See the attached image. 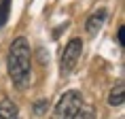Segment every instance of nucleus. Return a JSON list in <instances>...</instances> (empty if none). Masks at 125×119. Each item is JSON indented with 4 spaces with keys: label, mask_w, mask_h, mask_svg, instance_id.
I'll list each match as a JSON object with an SVG mask.
<instances>
[{
    "label": "nucleus",
    "mask_w": 125,
    "mask_h": 119,
    "mask_svg": "<svg viewBox=\"0 0 125 119\" xmlns=\"http://www.w3.org/2000/svg\"><path fill=\"white\" fill-rule=\"evenodd\" d=\"M19 117V108L13 100H2L0 102V119H17Z\"/></svg>",
    "instance_id": "nucleus-6"
},
{
    "label": "nucleus",
    "mask_w": 125,
    "mask_h": 119,
    "mask_svg": "<svg viewBox=\"0 0 125 119\" xmlns=\"http://www.w3.org/2000/svg\"><path fill=\"white\" fill-rule=\"evenodd\" d=\"M106 17H108V11H106V9H98L95 13H91L87 17V21H85V32L89 34V36H95V34L102 30Z\"/></svg>",
    "instance_id": "nucleus-4"
},
{
    "label": "nucleus",
    "mask_w": 125,
    "mask_h": 119,
    "mask_svg": "<svg viewBox=\"0 0 125 119\" xmlns=\"http://www.w3.org/2000/svg\"><path fill=\"white\" fill-rule=\"evenodd\" d=\"M7 64L13 85L17 89H26L32 81V51H30V43L23 36H17L11 43Z\"/></svg>",
    "instance_id": "nucleus-1"
},
{
    "label": "nucleus",
    "mask_w": 125,
    "mask_h": 119,
    "mask_svg": "<svg viewBox=\"0 0 125 119\" xmlns=\"http://www.w3.org/2000/svg\"><path fill=\"white\" fill-rule=\"evenodd\" d=\"M81 53H83V40L81 38H70V43L64 47L62 62H59V70H62L64 77L70 74L76 68V64H79V60H81Z\"/></svg>",
    "instance_id": "nucleus-3"
},
{
    "label": "nucleus",
    "mask_w": 125,
    "mask_h": 119,
    "mask_svg": "<svg viewBox=\"0 0 125 119\" xmlns=\"http://www.w3.org/2000/svg\"><path fill=\"white\" fill-rule=\"evenodd\" d=\"M81 106H83L81 94L76 89H70L57 100V104L51 113V119H76V115L81 113Z\"/></svg>",
    "instance_id": "nucleus-2"
},
{
    "label": "nucleus",
    "mask_w": 125,
    "mask_h": 119,
    "mask_svg": "<svg viewBox=\"0 0 125 119\" xmlns=\"http://www.w3.org/2000/svg\"><path fill=\"white\" fill-rule=\"evenodd\" d=\"M123 102H125V83L119 81L117 85L110 89V94H108V104L110 106H123Z\"/></svg>",
    "instance_id": "nucleus-5"
},
{
    "label": "nucleus",
    "mask_w": 125,
    "mask_h": 119,
    "mask_svg": "<svg viewBox=\"0 0 125 119\" xmlns=\"http://www.w3.org/2000/svg\"><path fill=\"white\" fill-rule=\"evenodd\" d=\"M123 38H125V28H123V26H119V30H117V43H119V47H123V45H125Z\"/></svg>",
    "instance_id": "nucleus-9"
},
{
    "label": "nucleus",
    "mask_w": 125,
    "mask_h": 119,
    "mask_svg": "<svg viewBox=\"0 0 125 119\" xmlns=\"http://www.w3.org/2000/svg\"><path fill=\"white\" fill-rule=\"evenodd\" d=\"M11 17V0H0V28L7 26Z\"/></svg>",
    "instance_id": "nucleus-7"
},
{
    "label": "nucleus",
    "mask_w": 125,
    "mask_h": 119,
    "mask_svg": "<svg viewBox=\"0 0 125 119\" xmlns=\"http://www.w3.org/2000/svg\"><path fill=\"white\" fill-rule=\"evenodd\" d=\"M47 111H49V100L42 98V100H36V102H34V115L40 117V115H45Z\"/></svg>",
    "instance_id": "nucleus-8"
}]
</instances>
